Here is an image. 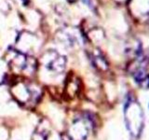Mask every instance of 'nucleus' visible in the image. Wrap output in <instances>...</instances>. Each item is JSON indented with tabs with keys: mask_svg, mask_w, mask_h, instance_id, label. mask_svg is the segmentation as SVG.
<instances>
[{
	"mask_svg": "<svg viewBox=\"0 0 149 140\" xmlns=\"http://www.w3.org/2000/svg\"><path fill=\"white\" fill-rule=\"evenodd\" d=\"M10 92L16 102L29 108L35 106L42 96L41 88L25 79L14 82L10 88Z\"/></svg>",
	"mask_w": 149,
	"mask_h": 140,
	"instance_id": "1",
	"label": "nucleus"
},
{
	"mask_svg": "<svg viewBox=\"0 0 149 140\" xmlns=\"http://www.w3.org/2000/svg\"><path fill=\"white\" fill-rule=\"evenodd\" d=\"M124 117L126 126L130 134L134 138H138L143 129L144 116L141 105L132 95H129L126 100Z\"/></svg>",
	"mask_w": 149,
	"mask_h": 140,
	"instance_id": "2",
	"label": "nucleus"
},
{
	"mask_svg": "<svg viewBox=\"0 0 149 140\" xmlns=\"http://www.w3.org/2000/svg\"><path fill=\"white\" fill-rule=\"evenodd\" d=\"M8 63L13 71L33 74L36 69V61L20 50H13Z\"/></svg>",
	"mask_w": 149,
	"mask_h": 140,
	"instance_id": "3",
	"label": "nucleus"
},
{
	"mask_svg": "<svg viewBox=\"0 0 149 140\" xmlns=\"http://www.w3.org/2000/svg\"><path fill=\"white\" fill-rule=\"evenodd\" d=\"M91 126L92 121L88 116L77 118L69 126L66 136L69 140H87Z\"/></svg>",
	"mask_w": 149,
	"mask_h": 140,
	"instance_id": "4",
	"label": "nucleus"
},
{
	"mask_svg": "<svg viewBox=\"0 0 149 140\" xmlns=\"http://www.w3.org/2000/svg\"><path fill=\"white\" fill-rule=\"evenodd\" d=\"M45 67L54 73H62L66 66V58L53 50H49L42 56Z\"/></svg>",
	"mask_w": 149,
	"mask_h": 140,
	"instance_id": "5",
	"label": "nucleus"
},
{
	"mask_svg": "<svg viewBox=\"0 0 149 140\" xmlns=\"http://www.w3.org/2000/svg\"><path fill=\"white\" fill-rule=\"evenodd\" d=\"M51 128L47 120H41L32 134V140H49L51 134Z\"/></svg>",
	"mask_w": 149,
	"mask_h": 140,
	"instance_id": "6",
	"label": "nucleus"
},
{
	"mask_svg": "<svg viewBox=\"0 0 149 140\" xmlns=\"http://www.w3.org/2000/svg\"><path fill=\"white\" fill-rule=\"evenodd\" d=\"M91 60H92L93 64H94L98 69L105 71V70L108 68V64H107L106 60L100 52H95V53L93 52L91 54Z\"/></svg>",
	"mask_w": 149,
	"mask_h": 140,
	"instance_id": "7",
	"label": "nucleus"
},
{
	"mask_svg": "<svg viewBox=\"0 0 149 140\" xmlns=\"http://www.w3.org/2000/svg\"><path fill=\"white\" fill-rule=\"evenodd\" d=\"M78 90H79V86H78V82L77 80L71 78L66 82V86H65V93H66L67 96L73 98L77 93Z\"/></svg>",
	"mask_w": 149,
	"mask_h": 140,
	"instance_id": "8",
	"label": "nucleus"
}]
</instances>
